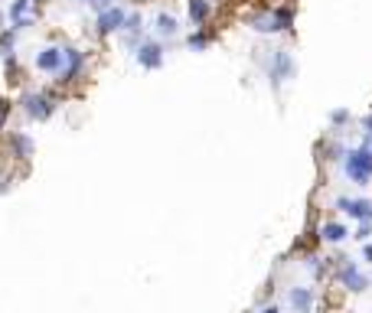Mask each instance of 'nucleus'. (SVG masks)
I'll return each instance as SVG.
<instances>
[{
    "label": "nucleus",
    "mask_w": 372,
    "mask_h": 313,
    "mask_svg": "<svg viewBox=\"0 0 372 313\" xmlns=\"http://www.w3.org/2000/svg\"><path fill=\"white\" fill-rule=\"evenodd\" d=\"M343 173H347L349 183H356V186H366L372 180V151H366V147H353V151H347V157H343Z\"/></svg>",
    "instance_id": "obj_1"
},
{
    "label": "nucleus",
    "mask_w": 372,
    "mask_h": 313,
    "mask_svg": "<svg viewBox=\"0 0 372 313\" xmlns=\"http://www.w3.org/2000/svg\"><path fill=\"white\" fill-rule=\"evenodd\" d=\"M336 209H340V213H347L349 219L372 222V202L369 199H349V196H340V199H336Z\"/></svg>",
    "instance_id": "obj_9"
},
{
    "label": "nucleus",
    "mask_w": 372,
    "mask_h": 313,
    "mask_svg": "<svg viewBox=\"0 0 372 313\" xmlns=\"http://www.w3.org/2000/svg\"><path fill=\"white\" fill-rule=\"evenodd\" d=\"M124 20H127V13H124L121 7H108V10L99 13L95 30H99V36H108V33H118V30H124Z\"/></svg>",
    "instance_id": "obj_8"
},
{
    "label": "nucleus",
    "mask_w": 372,
    "mask_h": 313,
    "mask_svg": "<svg viewBox=\"0 0 372 313\" xmlns=\"http://www.w3.org/2000/svg\"><path fill=\"white\" fill-rule=\"evenodd\" d=\"M7 114H10V105L0 98V127H3V121H7Z\"/></svg>",
    "instance_id": "obj_24"
},
{
    "label": "nucleus",
    "mask_w": 372,
    "mask_h": 313,
    "mask_svg": "<svg viewBox=\"0 0 372 313\" xmlns=\"http://www.w3.org/2000/svg\"><path fill=\"white\" fill-rule=\"evenodd\" d=\"M134 33H144V17H141V13H127V20H124V36H134Z\"/></svg>",
    "instance_id": "obj_18"
},
{
    "label": "nucleus",
    "mask_w": 372,
    "mask_h": 313,
    "mask_svg": "<svg viewBox=\"0 0 372 313\" xmlns=\"http://www.w3.org/2000/svg\"><path fill=\"white\" fill-rule=\"evenodd\" d=\"M134 59L141 63V69L154 72V69H161V65H163V46L157 43V39H144V43H141V50L134 52Z\"/></svg>",
    "instance_id": "obj_6"
},
{
    "label": "nucleus",
    "mask_w": 372,
    "mask_h": 313,
    "mask_svg": "<svg viewBox=\"0 0 372 313\" xmlns=\"http://www.w3.org/2000/svg\"><path fill=\"white\" fill-rule=\"evenodd\" d=\"M294 23V10L291 7H274L271 13H261L251 20V30H258V33H285L291 30Z\"/></svg>",
    "instance_id": "obj_2"
},
{
    "label": "nucleus",
    "mask_w": 372,
    "mask_h": 313,
    "mask_svg": "<svg viewBox=\"0 0 372 313\" xmlns=\"http://www.w3.org/2000/svg\"><path fill=\"white\" fill-rule=\"evenodd\" d=\"M362 255H366V261H372V241H366V248H362Z\"/></svg>",
    "instance_id": "obj_27"
},
{
    "label": "nucleus",
    "mask_w": 372,
    "mask_h": 313,
    "mask_svg": "<svg viewBox=\"0 0 372 313\" xmlns=\"http://www.w3.org/2000/svg\"><path fill=\"white\" fill-rule=\"evenodd\" d=\"M261 313H281V307H274V303H271V307H265Z\"/></svg>",
    "instance_id": "obj_28"
},
{
    "label": "nucleus",
    "mask_w": 372,
    "mask_h": 313,
    "mask_svg": "<svg viewBox=\"0 0 372 313\" xmlns=\"http://www.w3.org/2000/svg\"><path fill=\"white\" fill-rule=\"evenodd\" d=\"M287 307L294 313H313V290L310 288H291L287 290Z\"/></svg>",
    "instance_id": "obj_11"
},
{
    "label": "nucleus",
    "mask_w": 372,
    "mask_h": 313,
    "mask_svg": "<svg viewBox=\"0 0 372 313\" xmlns=\"http://www.w3.org/2000/svg\"><path fill=\"white\" fill-rule=\"evenodd\" d=\"M340 284L347 290H353V294H362V290L369 288V277L362 274L360 268H356V261H343V268H340Z\"/></svg>",
    "instance_id": "obj_7"
},
{
    "label": "nucleus",
    "mask_w": 372,
    "mask_h": 313,
    "mask_svg": "<svg viewBox=\"0 0 372 313\" xmlns=\"http://www.w3.org/2000/svg\"><path fill=\"white\" fill-rule=\"evenodd\" d=\"M347 235H349V228L340 226V222H323V226H320V238H323V241H330V245L347 241Z\"/></svg>",
    "instance_id": "obj_14"
},
{
    "label": "nucleus",
    "mask_w": 372,
    "mask_h": 313,
    "mask_svg": "<svg viewBox=\"0 0 372 313\" xmlns=\"http://www.w3.org/2000/svg\"><path fill=\"white\" fill-rule=\"evenodd\" d=\"M154 33L161 39H170V36H176L180 33V20H176L174 13H154Z\"/></svg>",
    "instance_id": "obj_12"
},
{
    "label": "nucleus",
    "mask_w": 372,
    "mask_h": 313,
    "mask_svg": "<svg viewBox=\"0 0 372 313\" xmlns=\"http://www.w3.org/2000/svg\"><path fill=\"white\" fill-rule=\"evenodd\" d=\"M369 232H372L369 222H360V232H356V238H360V241H366V238H369Z\"/></svg>",
    "instance_id": "obj_23"
},
{
    "label": "nucleus",
    "mask_w": 372,
    "mask_h": 313,
    "mask_svg": "<svg viewBox=\"0 0 372 313\" xmlns=\"http://www.w3.org/2000/svg\"><path fill=\"white\" fill-rule=\"evenodd\" d=\"M17 33H20V30H3V33H0V56H3V59H7V56H13V43H17Z\"/></svg>",
    "instance_id": "obj_17"
},
{
    "label": "nucleus",
    "mask_w": 372,
    "mask_h": 313,
    "mask_svg": "<svg viewBox=\"0 0 372 313\" xmlns=\"http://www.w3.org/2000/svg\"><path fill=\"white\" fill-rule=\"evenodd\" d=\"M209 13H212L209 0H189V20H193L196 26L206 23V20H209Z\"/></svg>",
    "instance_id": "obj_15"
},
{
    "label": "nucleus",
    "mask_w": 372,
    "mask_h": 313,
    "mask_svg": "<svg viewBox=\"0 0 372 313\" xmlns=\"http://www.w3.org/2000/svg\"><path fill=\"white\" fill-rule=\"evenodd\" d=\"M362 131H372V111L362 118Z\"/></svg>",
    "instance_id": "obj_26"
},
{
    "label": "nucleus",
    "mask_w": 372,
    "mask_h": 313,
    "mask_svg": "<svg viewBox=\"0 0 372 313\" xmlns=\"http://www.w3.org/2000/svg\"><path fill=\"white\" fill-rule=\"evenodd\" d=\"M307 271H313V274H320V271H323L320 258H307Z\"/></svg>",
    "instance_id": "obj_22"
},
{
    "label": "nucleus",
    "mask_w": 372,
    "mask_h": 313,
    "mask_svg": "<svg viewBox=\"0 0 372 313\" xmlns=\"http://www.w3.org/2000/svg\"><path fill=\"white\" fill-rule=\"evenodd\" d=\"M347 121H349V111H347V108H340V111H333V114H330V125H333V127L347 125Z\"/></svg>",
    "instance_id": "obj_20"
},
{
    "label": "nucleus",
    "mask_w": 372,
    "mask_h": 313,
    "mask_svg": "<svg viewBox=\"0 0 372 313\" xmlns=\"http://www.w3.org/2000/svg\"><path fill=\"white\" fill-rule=\"evenodd\" d=\"M294 76V59H291V52L287 50H274L271 59H268V78H271V85L278 88L281 82Z\"/></svg>",
    "instance_id": "obj_4"
},
{
    "label": "nucleus",
    "mask_w": 372,
    "mask_h": 313,
    "mask_svg": "<svg viewBox=\"0 0 372 313\" xmlns=\"http://www.w3.org/2000/svg\"><path fill=\"white\" fill-rule=\"evenodd\" d=\"M186 46H189V50H193V52H203V50H206V46H209V36H206V33L199 30V33H193V36L186 39Z\"/></svg>",
    "instance_id": "obj_19"
},
{
    "label": "nucleus",
    "mask_w": 372,
    "mask_h": 313,
    "mask_svg": "<svg viewBox=\"0 0 372 313\" xmlns=\"http://www.w3.org/2000/svg\"><path fill=\"white\" fill-rule=\"evenodd\" d=\"M37 69L39 72H50V76H62V69H65V50H59V46H43L37 52Z\"/></svg>",
    "instance_id": "obj_5"
},
{
    "label": "nucleus",
    "mask_w": 372,
    "mask_h": 313,
    "mask_svg": "<svg viewBox=\"0 0 372 313\" xmlns=\"http://www.w3.org/2000/svg\"><path fill=\"white\" fill-rule=\"evenodd\" d=\"M79 3H85V7H95V10H108V7H114L112 0H79Z\"/></svg>",
    "instance_id": "obj_21"
},
{
    "label": "nucleus",
    "mask_w": 372,
    "mask_h": 313,
    "mask_svg": "<svg viewBox=\"0 0 372 313\" xmlns=\"http://www.w3.org/2000/svg\"><path fill=\"white\" fill-rule=\"evenodd\" d=\"M10 147H13V153H17V157H33V147H37V144H33V138H30V134H13Z\"/></svg>",
    "instance_id": "obj_16"
},
{
    "label": "nucleus",
    "mask_w": 372,
    "mask_h": 313,
    "mask_svg": "<svg viewBox=\"0 0 372 313\" xmlns=\"http://www.w3.org/2000/svg\"><path fill=\"white\" fill-rule=\"evenodd\" d=\"M62 50H65V69H62L59 82H75L85 69V52L75 50V46H62Z\"/></svg>",
    "instance_id": "obj_10"
},
{
    "label": "nucleus",
    "mask_w": 372,
    "mask_h": 313,
    "mask_svg": "<svg viewBox=\"0 0 372 313\" xmlns=\"http://www.w3.org/2000/svg\"><path fill=\"white\" fill-rule=\"evenodd\" d=\"M30 7H33V0H17L10 7V26L13 30H26V26L33 23L30 20Z\"/></svg>",
    "instance_id": "obj_13"
},
{
    "label": "nucleus",
    "mask_w": 372,
    "mask_h": 313,
    "mask_svg": "<svg viewBox=\"0 0 372 313\" xmlns=\"http://www.w3.org/2000/svg\"><path fill=\"white\" fill-rule=\"evenodd\" d=\"M362 147H366V151H372V131H366V134H362Z\"/></svg>",
    "instance_id": "obj_25"
},
{
    "label": "nucleus",
    "mask_w": 372,
    "mask_h": 313,
    "mask_svg": "<svg viewBox=\"0 0 372 313\" xmlns=\"http://www.w3.org/2000/svg\"><path fill=\"white\" fill-rule=\"evenodd\" d=\"M23 111H26V118H33V121H50L52 114H56V101H52L46 91H26Z\"/></svg>",
    "instance_id": "obj_3"
}]
</instances>
